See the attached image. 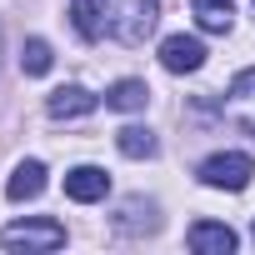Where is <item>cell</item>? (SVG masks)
<instances>
[{
  "mask_svg": "<svg viewBox=\"0 0 255 255\" xmlns=\"http://www.w3.org/2000/svg\"><path fill=\"white\" fill-rule=\"evenodd\" d=\"M160 20V0H115V15H110V30L120 45H145V35L155 30Z\"/></svg>",
  "mask_w": 255,
  "mask_h": 255,
  "instance_id": "obj_1",
  "label": "cell"
},
{
  "mask_svg": "<svg viewBox=\"0 0 255 255\" xmlns=\"http://www.w3.org/2000/svg\"><path fill=\"white\" fill-rule=\"evenodd\" d=\"M5 250H60L65 245V225L60 220H15L0 230Z\"/></svg>",
  "mask_w": 255,
  "mask_h": 255,
  "instance_id": "obj_2",
  "label": "cell"
},
{
  "mask_svg": "<svg viewBox=\"0 0 255 255\" xmlns=\"http://www.w3.org/2000/svg\"><path fill=\"white\" fill-rule=\"evenodd\" d=\"M250 175H255V160L240 150H220L200 165V185H210V190H245Z\"/></svg>",
  "mask_w": 255,
  "mask_h": 255,
  "instance_id": "obj_3",
  "label": "cell"
},
{
  "mask_svg": "<svg viewBox=\"0 0 255 255\" xmlns=\"http://www.w3.org/2000/svg\"><path fill=\"white\" fill-rule=\"evenodd\" d=\"M105 190H110V175H105L100 165H75V170H65V200L95 205V200H105Z\"/></svg>",
  "mask_w": 255,
  "mask_h": 255,
  "instance_id": "obj_4",
  "label": "cell"
},
{
  "mask_svg": "<svg viewBox=\"0 0 255 255\" xmlns=\"http://www.w3.org/2000/svg\"><path fill=\"white\" fill-rule=\"evenodd\" d=\"M160 65H165L170 75H190V70L205 65V45H200L195 35H170V40L160 45Z\"/></svg>",
  "mask_w": 255,
  "mask_h": 255,
  "instance_id": "obj_5",
  "label": "cell"
},
{
  "mask_svg": "<svg viewBox=\"0 0 255 255\" xmlns=\"http://www.w3.org/2000/svg\"><path fill=\"white\" fill-rule=\"evenodd\" d=\"M100 100L85 90V85H60V90H50V100H45V115L50 120H80V115H90Z\"/></svg>",
  "mask_w": 255,
  "mask_h": 255,
  "instance_id": "obj_6",
  "label": "cell"
},
{
  "mask_svg": "<svg viewBox=\"0 0 255 255\" xmlns=\"http://www.w3.org/2000/svg\"><path fill=\"white\" fill-rule=\"evenodd\" d=\"M185 240H190V250H195V255H230V250L240 245V240H235V230H230V225H220V220H195Z\"/></svg>",
  "mask_w": 255,
  "mask_h": 255,
  "instance_id": "obj_7",
  "label": "cell"
},
{
  "mask_svg": "<svg viewBox=\"0 0 255 255\" xmlns=\"http://www.w3.org/2000/svg\"><path fill=\"white\" fill-rule=\"evenodd\" d=\"M110 0H70V25L80 30V40H100L110 25Z\"/></svg>",
  "mask_w": 255,
  "mask_h": 255,
  "instance_id": "obj_8",
  "label": "cell"
},
{
  "mask_svg": "<svg viewBox=\"0 0 255 255\" xmlns=\"http://www.w3.org/2000/svg\"><path fill=\"white\" fill-rule=\"evenodd\" d=\"M45 190V165L40 160H20L15 170H10V180H5V195L20 205V200H35Z\"/></svg>",
  "mask_w": 255,
  "mask_h": 255,
  "instance_id": "obj_9",
  "label": "cell"
},
{
  "mask_svg": "<svg viewBox=\"0 0 255 255\" xmlns=\"http://www.w3.org/2000/svg\"><path fill=\"white\" fill-rule=\"evenodd\" d=\"M115 150L125 160H150L160 150V140H155V130H145V125H125V130L115 135Z\"/></svg>",
  "mask_w": 255,
  "mask_h": 255,
  "instance_id": "obj_10",
  "label": "cell"
},
{
  "mask_svg": "<svg viewBox=\"0 0 255 255\" xmlns=\"http://www.w3.org/2000/svg\"><path fill=\"white\" fill-rule=\"evenodd\" d=\"M145 100H150L145 80H115V85L105 90V105H110V110H145Z\"/></svg>",
  "mask_w": 255,
  "mask_h": 255,
  "instance_id": "obj_11",
  "label": "cell"
},
{
  "mask_svg": "<svg viewBox=\"0 0 255 255\" xmlns=\"http://www.w3.org/2000/svg\"><path fill=\"white\" fill-rule=\"evenodd\" d=\"M195 20H200V30L225 35L230 20H235V5H230V0H195Z\"/></svg>",
  "mask_w": 255,
  "mask_h": 255,
  "instance_id": "obj_12",
  "label": "cell"
},
{
  "mask_svg": "<svg viewBox=\"0 0 255 255\" xmlns=\"http://www.w3.org/2000/svg\"><path fill=\"white\" fill-rule=\"evenodd\" d=\"M50 60H55V55H50L45 40H25V50H20V70H25V75H45Z\"/></svg>",
  "mask_w": 255,
  "mask_h": 255,
  "instance_id": "obj_13",
  "label": "cell"
},
{
  "mask_svg": "<svg viewBox=\"0 0 255 255\" xmlns=\"http://www.w3.org/2000/svg\"><path fill=\"white\" fill-rule=\"evenodd\" d=\"M230 100H235V105H240V100H255V65L230 80Z\"/></svg>",
  "mask_w": 255,
  "mask_h": 255,
  "instance_id": "obj_14",
  "label": "cell"
},
{
  "mask_svg": "<svg viewBox=\"0 0 255 255\" xmlns=\"http://www.w3.org/2000/svg\"><path fill=\"white\" fill-rule=\"evenodd\" d=\"M250 230H255V225H250Z\"/></svg>",
  "mask_w": 255,
  "mask_h": 255,
  "instance_id": "obj_15",
  "label": "cell"
}]
</instances>
